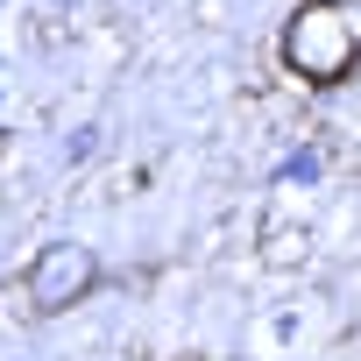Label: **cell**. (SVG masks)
<instances>
[{
	"mask_svg": "<svg viewBox=\"0 0 361 361\" xmlns=\"http://www.w3.org/2000/svg\"><path fill=\"white\" fill-rule=\"evenodd\" d=\"M283 57L312 78V85H340L347 64H354V22L340 8H305L283 36Z\"/></svg>",
	"mask_w": 361,
	"mask_h": 361,
	"instance_id": "1",
	"label": "cell"
},
{
	"mask_svg": "<svg viewBox=\"0 0 361 361\" xmlns=\"http://www.w3.org/2000/svg\"><path fill=\"white\" fill-rule=\"evenodd\" d=\"M85 283H92V255H85V248H71V241L43 248V255H36V269H29V298H36L43 312H64Z\"/></svg>",
	"mask_w": 361,
	"mask_h": 361,
	"instance_id": "2",
	"label": "cell"
}]
</instances>
